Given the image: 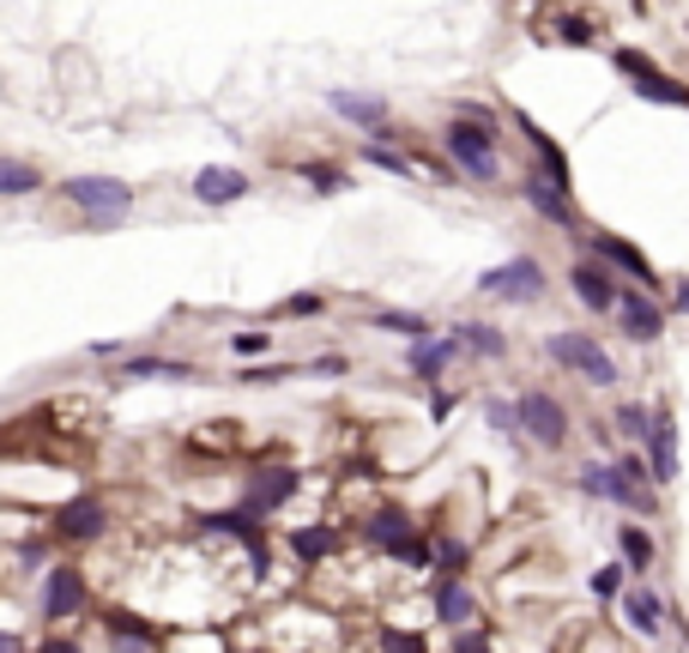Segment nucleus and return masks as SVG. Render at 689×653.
<instances>
[{
  "label": "nucleus",
  "mask_w": 689,
  "mask_h": 653,
  "mask_svg": "<svg viewBox=\"0 0 689 653\" xmlns=\"http://www.w3.org/2000/svg\"><path fill=\"white\" fill-rule=\"evenodd\" d=\"M104 629H109V641H116V653H157V629L140 624L133 612H109Z\"/></svg>",
  "instance_id": "obj_27"
},
{
  "label": "nucleus",
  "mask_w": 689,
  "mask_h": 653,
  "mask_svg": "<svg viewBox=\"0 0 689 653\" xmlns=\"http://www.w3.org/2000/svg\"><path fill=\"white\" fill-rule=\"evenodd\" d=\"M665 309H672V314H689V278H672V290H665Z\"/></svg>",
  "instance_id": "obj_42"
},
{
  "label": "nucleus",
  "mask_w": 689,
  "mask_h": 653,
  "mask_svg": "<svg viewBox=\"0 0 689 653\" xmlns=\"http://www.w3.org/2000/svg\"><path fill=\"white\" fill-rule=\"evenodd\" d=\"M309 369H314V376H345V369H352V357H338V352H333V357H314Z\"/></svg>",
  "instance_id": "obj_44"
},
{
  "label": "nucleus",
  "mask_w": 689,
  "mask_h": 653,
  "mask_svg": "<svg viewBox=\"0 0 689 653\" xmlns=\"http://www.w3.org/2000/svg\"><path fill=\"white\" fill-rule=\"evenodd\" d=\"M278 314H285V321H314V314H326V297L321 290H297V297L278 302Z\"/></svg>",
  "instance_id": "obj_36"
},
{
  "label": "nucleus",
  "mask_w": 689,
  "mask_h": 653,
  "mask_svg": "<svg viewBox=\"0 0 689 653\" xmlns=\"http://www.w3.org/2000/svg\"><path fill=\"white\" fill-rule=\"evenodd\" d=\"M623 587H629V569H623V557H617V562H598L593 575H586V593H593L598 605H617V599H623Z\"/></svg>",
  "instance_id": "obj_33"
},
{
  "label": "nucleus",
  "mask_w": 689,
  "mask_h": 653,
  "mask_svg": "<svg viewBox=\"0 0 689 653\" xmlns=\"http://www.w3.org/2000/svg\"><path fill=\"white\" fill-rule=\"evenodd\" d=\"M617 557H623L629 581H653V569H660V538H653V526L617 521Z\"/></svg>",
  "instance_id": "obj_20"
},
{
  "label": "nucleus",
  "mask_w": 689,
  "mask_h": 653,
  "mask_svg": "<svg viewBox=\"0 0 689 653\" xmlns=\"http://www.w3.org/2000/svg\"><path fill=\"white\" fill-rule=\"evenodd\" d=\"M574 490H581L586 502H611V509H623V514H660V490L653 484H635L623 466H617L611 454H598V460H586V466H574Z\"/></svg>",
  "instance_id": "obj_2"
},
{
  "label": "nucleus",
  "mask_w": 689,
  "mask_h": 653,
  "mask_svg": "<svg viewBox=\"0 0 689 653\" xmlns=\"http://www.w3.org/2000/svg\"><path fill=\"white\" fill-rule=\"evenodd\" d=\"M412 533H417V521L400 509V502H381V509H369V514H364V538L381 550V557H388L393 545H405Z\"/></svg>",
  "instance_id": "obj_23"
},
{
  "label": "nucleus",
  "mask_w": 689,
  "mask_h": 653,
  "mask_svg": "<svg viewBox=\"0 0 689 653\" xmlns=\"http://www.w3.org/2000/svg\"><path fill=\"white\" fill-rule=\"evenodd\" d=\"M248 170H236V164H206V170L188 182V194L200 200V206H236V200H248Z\"/></svg>",
  "instance_id": "obj_19"
},
{
  "label": "nucleus",
  "mask_w": 689,
  "mask_h": 653,
  "mask_svg": "<svg viewBox=\"0 0 689 653\" xmlns=\"http://www.w3.org/2000/svg\"><path fill=\"white\" fill-rule=\"evenodd\" d=\"M37 653H85L79 641H67V636H49V641H37Z\"/></svg>",
  "instance_id": "obj_45"
},
{
  "label": "nucleus",
  "mask_w": 689,
  "mask_h": 653,
  "mask_svg": "<svg viewBox=\"0 0 689 653\" xmlns=\"http://www.w3.org/2000/svg\"><path fill=\"white\" fill-rule=\"evenodd\" d=\"M43 170L25 164V157H0V200H19V194H37Z\"/></svg>",
  "instance_id": "obj_31"
},
{
  "label": "nucleus",
  "mask_w": 689,
  "mask_h": 653,
  "mask_svg": "<svg viewBox=\"0 0 689 653\" xmlns=\"http://www.w3.org/2000/svg\"><path fill=\"white\" fill-rule=\"evenodd\" d=\"M381 641H388V653H429V648H424V641H417V636H400V629H388V636H381Z\"/></svg>",
  "instance_id": "obj_43"
},
{
  "label": "nucleus",
  "mask_w": 689,
  "mask_h": 653,
  "mask_svg": "<svg viewBox=\"0 0 689 653\" xmlns=\"http://www.w3.org/2000/svg\"><path fill=\"white\" fill-rule=\"evenodd\" d=\"M472 545L466 538H436V575H466Z\"/></svg>",
  "instance_id": "obj_35"
},
{
  "label": "nucleus",
  "mask_w": 689,
  "mask_h": 653,
  "mask_svg": "<svg viewBox=\"0 0 689 653\" xmlns=\"http://www.w3.org/2000/svg\"><path fill=\"white\" fill-rule=\"evenodd\" d=\"M617 612H623L629 636H641V641H660L665 629H672V605H665V593L653 587V581H629Z\"/></svg>",
  "instance_id": "obj_14"
},
{
  "label": "nucleus",
  "mask_w": 689,
  "mask_h": 653,
  "mask_svg": "<svg viewBox=\"0 0 689 653\" xmlns=\"http://www.w3.org/2000/svg\"><path fill=\"white\" fill-rule=\"evenodd\" d=\"M442 157L460 170V182L472 188H496L502 182V128H484V121H448L442 128Z\"/></svg>",
  "instance_id": "obj_1"
},
{
  "label": "nucleus",
  "mask_w": 689,
  "mask_h": 653,
  "mask_svg": "<svg viewBox=\"0 0 689 653\" xmlns=\"http://www.w3.org/2000/svg\"><path fill=\"white\" fill-rule=\"evenodd\" d=\"M454 653H490V636H478V629H454Z\"/></svg>",
  "instance_id": "obj_40"
},
{
  "label": "nucleus",
  "mask_w": 689,
  "mask_h": 653,
  "mask_svg": "<svg viewBox=\"0 0 689 653\" xmlns=\"http://www.w3.org/2000/svg\"><path fill=\"white\" fill-rule=\"evenodd\" d=\"M290 550H297V562H321V557H333V550H338V526H333V521H321V526H297V533H290Z\"/></svg>",
  "instance_id": "obj_30"
},
{
  "label": "nucleus",
  "mask_w": 689,
  "mask_h": 653,
  "mask_svg": "<svg viewBox=\"0 0 689 653\" xmlns=\"http://www.w3.org/2000/svg\"><path fill=\"white\" fill-rule=\"evenodd\" d=\"M514 405H521V430H526V442H533L538 454H562V448L574 442L569 405H562L550 388H521L514 393Z\"/></svg>",
  "instance_id": "obj_6"
},
{
  "label": "nucleus",
  "mask_w": 689,
  "mask_h": 653,
  "mask_svg": "<svg viewBox=\"0 0 689 653\" xmlns=\"http://www.w3.org/2000/svg\"><path fill=\"white\" fill-rule=\"evenodd\" d=\"M508 121H514V133L526 140V152H533V170L550 176V188H562V194H574V170H569V152H562L557 140H550L545 128H538L526 109H508Z\"/></svg>",
  "instance_id": "obj_12"
},
{
  "label": "nucleus",
  "mask_w": 689,
  "mask_h": 653,
  "mask_svg": "<svg viewBox=\"0 0 689 653\" xmlns=\"http://www.w3.org/2000/svg\"><path fill=\"white\" fill-rule=\"evenodd\" d=\"M92 599V587H85V575H79L73 562H55V569H43V617L49 624H61V617H79V605Z\"/></svg>",
  "instance_id": "obj_17"
},
{
  "label": "nucleus",
  "mask_w": 689,
  "mask_h": 653,
  "mask_svg": "<svg viewBox=\"0 0 689 653\" xmlns=\"http://www.w3.org/2000/svg\"><path fill=\"white\" fill-rule=\"evenodd\" d=\"M61 200L79 206L85 218H128L133 212V188L116 182V176H73V182H61Z\"/></svg>",
  "instance_id": "obj_11"
},
{
  "label": "nucleus",
  "mask_w": 689,
  "mask_h": 653,
  "mask_svg": "<svg viewBox=\"0 0 689 653\" xmlns=\"http://www.w3.org/2000/svg\"><path fill=\"white\" fill-rule=\"evenodd\" d=\"M611 326H617V340H629V345H660L665 326H672V309H665V297H653V290L623 285Z\"/></svg>",
  "instance_id": "obj_8"
},
{
  "label": "nucleus",
  "mask_w": 689,
  "mask_h": 653,
  "mask_svg": "<svg viewBox=\"0 0 689 653\" xmlns=\"http://www.w3.org/2000/svg\"><path fill=\"white\" fill-rule=\"evenodd\" d=\"M297 490H302V472H290V466H254L242 478V509L266 521V514H278Z\"/></svg>",
  "instance_id": "obj_15"
},
{
  "label": "nucleus",
  "mask_w": 689,
  "mask_h": 653,
  "mask_svg": "<svg viewBox=\"0 0 689 653\" xmlns=\"http://www.w3.org/2000/svg\"><path fill=\"white\" fill-rule=\"evenodd\" d=\"M55 533L73 538V545H85V538H104L109 533V509L97 497H73L67 509H55Z\"/></svg>",
  "instance_id": "obj_22"
},
{
  "label": "nucleus",
  "mask_w": 689,
  "mask_h": 653,
  "mask_svg": "<svg viewBox=\"0 0 689 653\" xmlns=\"http://www.w3.org/2000/svg\"><path fill=\"white\" fill-rule=\"evenodd\" d=\"M648 430H653V405L648 400H623L611 412V436H623V448H641Z\"/></svg>",
  "instance_id": "obj_28"
},
{
  "label": "nucleus",
  "mask_w": 689,
  "mask_h": 653,
  "mask_svg": "<svg viewBox=\"0 0 689 653\" xmlns=\"http://www.w3.org/2000/svg\"><path fill=\"white\" fill-rule=\"evenodd\" d=\"M557 43H574V49H586V43H593V25H586V19H557Z\"/></svg>",
  "instance_id": "obj_39"
},
{
  "label": "nucleus",
  "mask_w": 689,
  "mask_h": 653,
  "mask_svg": "<svg viewBox=\"0 0 689 653\" xmlns=\"http://www.w3.org/2000/svg\"><path fill=\"white\" fill-rule=\"evenodd\" d=\"M302 176H309L314 194H345V188H352V170H345V164H302Z\"/></svg>",
  "instance_id": "obj_34"
},
{
  "label": "nucleus",
  "mask_w": 689,
  "mask_h": 653,
  "mask_svg": "<svg viewBox=\"0 0 689 653\" xmlns=\"http://www.w3.org/2000/svg\"><path fill=\"white\" fill-rule=\"evenodd\" d=\"M369 326H376V333H400L405 345L436 333V326H429V314H417V309H376V314H369Z\"/></svg>",
  "instance_id": "obj_29"
},
{
  "label": "nucleus",
  "mask_w": 689,
  "mask_h": 653,
  "mask_svg": "<svg viewBox=\"0 0 689 653\" xmlns=\"http://www.w3.org/2000/svg\"><path fill=\"white\" fill-rule=\"evenodd\" d=\"M611 67L629 79V92L641 97V104H660V109H689V85L677 73H665L653 55H641V49H629V43H617L611 49Z\"/></svg>",
  "instance_id": "obj_7"
},
{
  "label": "nucleus",
  "mask_w": 689,
  "mask_h": 653,
  "mask_svg": "<svg viewBox=\"0 0 689 653\" xmlns=\"http://www.w3.org/2000/svg\"><path fill=\"white\" fill-rule=\"evenodd\" d=\"M357 157L376 164V170H388V176H405V182L417 176V157L412 152H393V145H381V140H364V145H357Z\"/></svg>",
  "instance_id": "obj_32"
},
{
  "label": "nucleus",
  "mask_w": 689,
  "mask_h": 653,
  "mask_svg": "<svg viewBox=\"0 0 689 653\" xmlns=\"http://www.w3.org/2000/svg\"><path fill=\"white\" fill-rule=\"evenodd\" d=\"M569 297L581 302L593 321H611V314H617V297H623V278H617L611 266H598L593 254H574V266H569Z\"/></svg>",
  "instance_id": "obj_10"
},
{
  "label": "nucleus",
  "mask_w": 689,
  "mask_h": 653,
  "mask_svg": "<svg viewBox=\"0 0 689 653\" xmlns=\"http://www.w3.org/2000/svg\"><path fill=\"white\" fill-rule=\"evenodd\" d=\"M545 357L562 369V376L586 381V388H617V381H623L617 357L605 352L598 333H586V326H557V333H545Z\"/></svg>",
  "instance_id": "obj_3"
},
{
  "label": "nucleus",
  "mask_w": 689,
  "mask_h": 653,
  "mask_svg": "<svg viewBox=\"0 0 689 653\" xmlns=\"http://www.w3.org/2000/svg\"><path fill=\"white\" fill-rule=\"evenodd\" d=\"M581 254H593L598 266H611L623 285H641V290H653V297H665L672 290V278H660V266L648 261V254L629 242V236H617V230H586L581 242H574Z\"/></svg>",
  "instance_id": "obj_4"
},
{
  "label": "nucleus",
  "mask_w": 689,
  "mask_h": 653,
  "mask_svg": "<svg viewBox=\"0 0 689 653\" xmlns=\"http://www.w3.org/2000/svg\"><path fill=\"white\" fill-rule=\"evenodd\" d=\"M514 194L526 200V212H533L538 224H550V230H562V236H574L581 242V206H574V194H562V188H550V176H538L533 164L521 170V182H514Z\"/></svg>",
  "instance_id": "obj_9"
},
{
  "label": "nucleus",
  "mask_w": 689,
  "mask_h": 653,
  "mask_svg": "<svg viewBox=\"0 0 689 653\" xmlns=\"http://www.w3.org/2000/svg\"><path fill=\"white\" fill-rule=\"evenodd\" d=\"M436 617H442L448 629L478 624V593H472L460 575H442V581H436Z\"/></svg>",
  "instance_id": "obj_24"
},
{
  "label": "nucleus",
  "mask_w": 689,
  "mask_h": 653,
  "mask_svg": "<svg viewBox=\"0 0 689 653\" xmlns=\"http://www.w3.org/2000/svg\"><path fill=\"white\" fill-rule=\"evenodd\" d=\"M448 333H454V345L472 357V364H502V357L514 352V340H508L496 321H454Z\"/></svg>",
  "instance_id": "obj_21"
},
{
  "label": "nucleus",
  "mask_w": 689,
  "mask_h": 653,
  "mask_svg": "<svg viewBox=\"0 0 689 653\" xmlns=\"http://www.w3.org/2000/svg\"><path fill=\"white\" fill-rule=\"evenodd\" d=\"M326 109H333L338 121H352V128L376 133V140L393 128V109H388V97H376V92H326Z\"/></svg>",
  "instance_id": "obj_18"
},
{
  "label": "nucleus",
  "mask_w": 689,
  "mask_h": 653,
  "mask_svg": "<svg viewBox=\"0 0 689 653\" xmlns=\"http://www.w3.org/2000/svg\"><path fill=\"white\" fill-rule=\"evenodd\" d=\"M0 653H25V641H19V636H7V629H0Z\"/></svg>",
  "instance_id": "obj_46"
},
{
  "label": "nucleus",
  "mask_w": 689,
  "mask_h": 653,
  "mask_svg": "<svg viewBox=\"0 0 689 653\" xmlns=\"http://www.w3.org/2000/svg\"><path fill=\"white\" fill-rule=\"evenodd\" d=\"M121 381H194L200 369L194 364H176V357H152V352H133V357H121V369H116Z\"/></svg>",
  "instance_id": "obj_25"
},
{
  "label": "nucleus",
  "mask_w": 689,
  "mask_h": 653,
  "mask_svg": "<svg viewBox=\"0 0 689 653\" xmlns=\"http://www.w3.org/2000/svg\"><path fill=\"white\" fill-rule=\"evenodd\" d=\"M545 290H550V273L538 254H508L502 266L478 273V297L508 302V309H533V302H545Z\"/></svg>",
  "instance_id": "obj_5"
},
{
  "label": "nucleus",
  "mask_w": 689,
  "mask_h": 653,
  "mask_svg": "<svg viewBox=\"0 0 689 653\" xmlns=\"http://www.w3.org/2000/svg\"><path fill=\"white\" fill-rule=\"evenodd\" d=\"M641 454H648V472H653L660 490H672V484L684 478V448H677L672 405H653V430H648V442H641Z\"/></svg>",
  "instance_id": "obj_13"
},
{
  "label": "nucleus",
  "mask_w": 689,
  "mask_h": 653,
  "mask_svg": "<svg viewBox=\"0 0 689 653\" xmlns=\"http://www.w3.org/2000/svg\"><path fill=\"white\" fill-rule=\"evenodd\" d=\"M230 352L236 357H266V352H273V340H266L261 326H248V333H236V340H230Z\"/></svg>",
  "instance_id": "obj_37"
},
{
  "label": "nucleus",
  "mask_w": 689,
  "mask_h": 653,
  "mask_svg": "<svg viewBox=\"0 0 689 653\" xmlns=\"http://www.w3.org/2000/svg\"><path fill=\"white\" fill-rule=\"evenodd\" d=\"M454 405H460V393H448V388H436V393H429V418L442 424V418H448V412H454Z\"/></svg>",
  "instance_id": "obj_41"
},
{
  "label": "nucleus",
  "mask_w": 689,
  "mask_h": 653,
  "mask_svg": "<svg viewBox=\"0 0 689 653\" xmlns=\"http://www.w3.org/2000/svg\"><path fill=\"white\" fill-rule=\"evenodd\" d=\"M484 424H490V436H502V442L521 448V454L533 448V442H526V430H521V405L502 400V393H484Z\"/></svg>",
  "instance_id": "obj_26"
},
{
  "label": "nucleus",
  "mask_w": 689,
  "mask_h": 653,
  "mask_svg": "<svg viewBox=\"0 0 689 653\" xmlns=\"http://www.w3.org/2000/svg\"><path fill=\"white\" fill-rule=\"evenodd\" d=\"M285 376H297L290 364H254V369H242L236 381H248V388H266V381H285Z\"/></svg>",
  "instance_id": "obj_38"
},
{
  "label": "nucleus",
  "mask_w": 689,
  "mask_h": 653,
  "mask_svg": "<svg viewBox=\"0 0 689 653\" xmlns=\"http://www.w3.org/2000/svg\"><path fill=\"white\" fill-rule=\"evenodd\" d=\"M460 357H466V352L454 345V333H429V340H412V345H405V369H412L424 388H442L448 369H454Z\"/></svg>",
  "instance_id": "obj_16"
}]
</instances>
